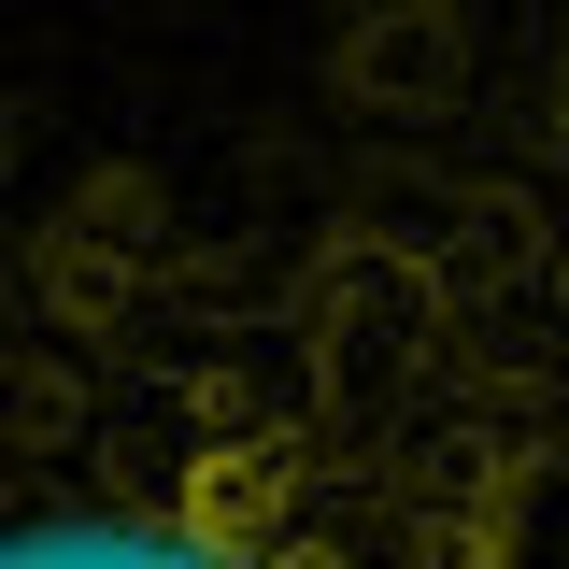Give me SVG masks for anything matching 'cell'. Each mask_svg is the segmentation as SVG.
I'll return each instance as SVG.
<instances>
[{"label":"cell","instance_id":"obj_1","mask_svg":"<svg viewBox=\"0 0 569 569\" xmlns=\"http://www.w3.org/2000/svg\"><path fill=\"white\" fill-rule=\"evenodd\" d=\"M569 0H342L0 213V569H556Z\"/></svg>","mask_w":569,"mask_h":569}]
</instances>
